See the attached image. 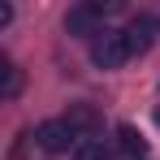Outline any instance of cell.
Here are the masks:
<instances>
[{"label":"cell","mask_w":160,"mask_h":160,"mask_svg":"<svg viewBox=\"0 0 160 160\" xmlns=\"http://www.w3.org/2000/svg\"><path fill=\"white\" fill-rule=\"evenodd\" d=\"M91 61H95V69H121V65L130 61L126 30H104V35L91 43Z\"/></svg>","instance_id":"obj_1"},{"label":"cell","mask_w":160,"mask_h":160,"mask_svg":"<svg viewBox=\"0 0 160 160\" xmlns=\"http://www.w3.org/2000/svg\"><path fill=\"white\" fill-rule=\"evenodd\" d=\"M156 126H160V108H156Z\"/></svg>","instance_id":"obj_9"},{"label":"cell","mask_w":160,"mask_h":160,"mask_svg":"<svg viewBox=\"0 0 160 160\" xmlns=\"http://www.w3.org/2000/svg\"><path fill=\"white\" fill-rule=\"evenodd\" d=\"M35 143H39L48 156H61V152L74 156V147H78L82 138L65 126V117H52V121H39V126H35Z\"/></svg>","instance_id":"obj_2"},{"label":"cell","mask_w":160,"mask_h":160,"mask_svg":"<svg viewBox=\"0 0 160 160\" xmlns=\"http://www.w3.org/2000/svg\"><path fill=\"white\" fill-rule=\"evenodd\" d=\"M65 126L78 134V138H91V134L100 130V112L91 104H69V112H65Z\"/></svg>","instance_id":"obj_5"},{"label":"cell","mask_w":160,"mask_h":160,"mask_svg":"<svg viewBox=\"0 0 160 160\" xmlns=\"http://www.w3.org/2000/svg\"><path fill=\"white\" fill-rule=\"evenodd\" d=\"M74 160H108L104 143H95V138H82L78 147H74Z\"/></svg>","instance_id":"obj_8"},{"label":"cell","mask_w":160,"mask_h":160,"mask_svg":"<svg viewBox=\"0 0 160 160\" xmlns=\"http://www.w3.org/2000/svg\"><path fill=\"white\" fill-rule=\"evenodd\" d=\"M152 39H156V22L138 13L130 26H126V43H130V56H143L147 48H152Z\"/></svg>","instance_id":"obj_4"},{"label":"cell","mask_w":160,"mask_h":160,"mask_svg":"<svg viewBox=\"0 0 160 160\" xmlns=\"http://www.w3.org/2000/svg\"><path fill=\"white\" fill-rule=\"evenodd\" d=\"M117 147H121L130 160H143V156H147V143H143V134L134 130V126H121V130H117Z\"/></svg>","instance_id":"obj_6"},{"label":"cell","mask_w":160,"mask_h":160,"mask_svg":"<svg viewBox=\"0 0 160 160\" xmlns=\"http://www.w3.org/2000/svg\"><path fill=\"white\" fill-rule=\"evenodd\" d=\"M0 95H4V100H13V95H18V91H22V69H18V65H13V61H4V65H0Z\"/></svg>","instance_id":"obj_7"},{"label":"cell","mask_w":160,"mask_h":160,"mask_svg":"<svg viewBox=\"0 0 160 160\" xmlns=\"http://www.w3.org/2000/svg\"><path fill=\"white\" fill-rule=\"evenodd\" d=\"M65 30L78 39H100L104 35V4H78L65 13Z\"/></svg>","instance_id":"obj_3"}]
</instances>
